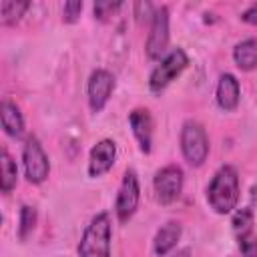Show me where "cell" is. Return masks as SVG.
<instances>
[{"instance_id": "ac0fdd59", "label": "cell", "mask_w": 257, "mask_h": 257, "mask_svg": "<svg viewBox=\"0 0 257 257\" xmlns=\"http://www.w3.org/2000/svg\"><path fill=\"white\" fill-rule=\"evenodd\" d=\"M36 219H38L36 209L30 207V205H22V209H20V219H18V237H20L22 241H26V239L32 235V231H34V227H36Z\"/></svg>"}, {"instance_id": "2e32d148", "label": "cell", "mask_w": 257, "mask_h": 257, "mask_svg": "<svg viewBox=\"0 0 257 257\" xmlns=\"http://www.w3.org/2000/svg\"><path fill=\"white\" fill-rule=\"evenodd\" d=\"M18 183V165L12 155L2 149L0 151V189L2 193H10Z\"/></svg>"}, {"instance_id": "3957f363", "label": "cell", "mask_w": 257, "mask_h": 257, "mask_svg": "<svg viewBox=\"0 0 257 257\" xmlns=\"http://www.w3.org/2000/svg\"><path fill=\"white\" fill-rule=\"evenodd\" d=\"M181 153L191 167H201L209 157V137L201 122L185 120L181 126Z\"/></svg>"}, {"instance_id": "8fae6325", "label": "cell", "mask_w": 257, "mask_h": 257, "mask_svg": "<svg viewBox=\"0 0 257 257\" xmlns=\"http://www.w3.org/2000/svg\"><path fill=\"white\" fill-rule=\"evenodd\" d=\"M128 124H131V131L139 143L141 153L149 155L153 149V118H151L149 108H141V106L133 108L128 112Z\"/></svg>"}, {"instance_id": "9c48e42d", "label": "cell", "mask_w": 257, "mask_h": 257, "mask_svg": "<svg viewBox=\"0 0 257 257\" xmlns=\"http://www.w3.org/2000/svg\"><path fill=\"white\" fill-rule=\"evenodd\" d=\"M114 90V76L106 68H96L90 72L88 82H86V96H88V106L92 112H100L110 94Z\"/></svg>"}, {"instance_id": "8992f818", "label": "cell", "mask_w": 257, "mask_h": 257, "mask_svg": "<svg viewBox=\"0 0 257 257\" xmlns=\"http://www.w3.org/2000/svg\"><path fill=\"white\" fill-rule=\"evenodd\" d=\"M141 201V185H139V177L133 169H126L116 193V201H114V215L120 223H126L139 207Z\"/></svg>"}, {"instance_id": "52a82bcc", "label": "cell", "mask_w": 257, "mask_h": 257, "mask_svg": "<svg viewBox=\"0 0 257 257\" xmlns=\"http://www.w3.org/2000/svg\"><path fill=\"white\" fill-rule=\"evenodd\" d=\"M167 46H169V8L163 4V6H157L151 18L145 52L151 60H161L167 54Z\"/></svg>"}, {"instance_id": "9a60e30c", "label": "cell", "mask_w": 257, "mask_h": 257, "mask_svg": "<svg viewBox=\"0 0 257 257\" xmlns=\"http://www.w3.org/2000/svg\"><path fill=\"white\" fill-rule=\"evenodd\" d=\"M233 60L241 70H253L257 68V38H245L235 44L233 48Z\"/></svg>"}, {"instance_id": "e0dca14e", "label": "cell", "mask_w": 257, "mask_h": 257, "mask_svg": "<svg viewBox=\"0 0 257 257\" xmlns=\"http://www.w3.org/2000/svg\"><path fill=\"white\" fill-rule=\"evenodd\" d=\"M28 2H14V0H2L0 2V24L10 26L20 20V16L28 10Z\"/></svg>"}, {"instance_id": "ffe728a7", "label": "cell", "mask_w": 257, "mask_h": 257, "mask_svg": "<svg viewBox=\"0 0 257 257\" xmlns=\"http://www.w3.org/2000/svg\"><path fill=\"white\" fill-rule=\"evenodd\" d=\"M237 245L243 257H257V235L253 231L237 235Z\"/></svg>"}, {"instance_id": "4fadbf2b", "label": "cell", "mask_w": 257, "mask_h": 257, "mask_svg": "<svg viewBox=\"0 0 257 257\" xmlns=\"http://www.w3.org/2000/svg\"><path fill=\"white\" fill-rule=\"evenodd\" d=\"M181 233H183V227L179 221H167L157 233H155V239H153V251L157 257H167L179 243L181 239Z\"/></svg>"}, {"instance_id": "44dd1931", "label": "cell", "mask_w": 257, "mask_h": 257, "mask_svg": "<svg viewBox=\"0 0 257 257\" xmlns=\"http://www.w3.org/2000/svg\"><path fill=\"white\" fill-rule=\"evenodd\" d=\"M122 6V2H110V0H98V2H94V18H98V20H106L108 16H112L118 8Z\"/></svg>"}, {"instance_id": "6da1fadb", "label": "cell", "mask_w": 257, "mask_h": 257, "mask_svg": "<svg viewBox=\"0 0 257 257\" xmlns=\"http://www.w3.org/2000/svg\"><path fill=\"white\" fill-rule=\"evenodd\" d=\"M239 173L233 165H223L215 171L207 185V203L217 215L231 213L239 203Z\"/></svg>"}, {"instance_id": "d6986e66", "label": "cell", "mask_w": 257, "mask_h": 257, "mask_svg": "<svg viewBox=\"0 0 257 257\" xmlns=\"http://www.w3.org/2000/svg\"><path fill=\"white\" fill-rule=\"evenodd\" d=\"M231 225H233V233H235V237L253 231V211L247 209V207H245V209H239V211L233 215Z\"/></svg>"}, {"instance_id": "30bf717a", "label": "cell", "mask_w": 257, "mask_h": 257, "mask_svg": "<svg viewBox=\"0 0 257 257\" xmlns=\"http://www.w3.org/2000/svg\"><path fill=\"white\" fill-rule=\"evenodd\" d=\"M116 159V143L112 139H100L88 155V177L96 179L108 173Z\"/></svg>"}, {"instance_id": "7402d4cb", "label": "cell", "mask_w": 257, "mask_h": 257, "mask_svg": "<svg viewBox=\"0 0 257 257\" xmlns=\"http://www.w3.org/2000/svg\"><path fill=\"white\" fill-rule=\"evenodd\" d=\"M82 2L80 0H68V2H64V6H62V20L64 22H76L78 20V16H80V12H82Z\"/></svg>"}, {"instance_id": "d4e9b609", "label": "cell", "mask_w": 257, "mask_h": 257, "mask_svg": "<svg viewBox=\"0 0 257 257\" xmlns=\"http://www.w3.org/2000/svg\"><path fill=\"white\" fill-rule=\"evenodd\" d=\"M171 257H191V249H189V247H183V249H179L177 253H173Z\"/></svg>"}, {"instance_id": "5b68a950", "label": "cell", "mask_w": 257, "mask_h": 257, "mask_svg": "<svg viewBox=\"0 0 257 257\" xmlns=\"http://www.w3.org/2000/svg\"><path fill=\"white\" fill-rule=\"evenodd\" d=\"M22 163H24V173H26L28 183L40 185L48 179L50 161H48V155L44 153V149L36 137L26 139V143L22 147Z\"/></svg>"}, {"instance_id": "277c9868", "label": "cell", "mask_w": 257, "mask_h": 257, "mask_svg": "<svg viewBox=\"0 0 257 257\" xmlns=\"http://www.w3.org/2000/svg\"><path fill=\"white\" fill-rule=\"evenodd\" d=\"M187 66H189V56H187V52L183 48L169 50L159 60V64L151 70V74H149V88H151V92H155V94L163 92Z\"/></svg>"}, {"instance_id": "7a4b0ae2", "label": "cell", "mask_w": 257, "mask_h": 257, "mask_svg": "<svg viewBox=\"0 0 257 257\" xmlns=\"http://www.w3.org/2000/svg\"><path fill=\"white\" fill-rule=\"evenodd\" d=\"M112 223L106 211L96 213L82 231L78 243V257H110Z\"/></svg>"}, {"instance_id": "5bb4252c", "label": "cell", "mask_w": 257, "mask_h": 257, "mask_svg": "<svg viewBox=\"0 0 257 257\" xmlns=\"http://www.w3.org/2000/svg\"><path fill=\"white\" fill-rule=\"evenodd\" d=\"M0 122L2 128L8 137L12 139H22L24 135V116L20 112V108L16 106V102L4 98L0 104Z\"/></svg>"}, {"instance_id": "ba28073f", "label": "cell", "mask_w": 257, "mask_h": 257, "mask_svg": "<svg viewBox=\"0 0 257 257\" xmlns=\"http://www.w3.org/2000/svg\"><path fill=\"white\" fill-rule=\"evenodd\" d=\"M183 181H185V175L179 165H167L159 169L153 177V189H155L157 201L161 205L175 203L183 191Z\"/></svg>"}, {"instance_id": "7c38bea8", "label": "cell", "mask_w": 257, "mask_h": 257, "mask_svg": "<svg viewBox=\"0 0 257 257\" xmlns=\"http://www.w3.org/2000/svg\"><path fill=\"white\" fill-rule=\"evenodd\" d=\"M215 98H217V104L227 112L237 108L239 98H241V86H239V80L235 74L225 72L219 76L217 88H215Z\"/></svg>"}, {"instance_id": "cb8c5ba5", "label": "cell", "mask_w": 257, "mask_h": 257, "mask_svg": "<svg viewBox=\"0 0 257 257\" xmlns=\"http://www.w3.org/2000/svg\"><path fill=\"white\" fill-rule=\"evenodd\" d=\"M241 20L247 22V24H257V2L241 12Z\"/></svg>"}, {"instance_id": "603a6c76", "label": "cell", "mask_w": 257, "mask_h": 257, "mask_svg": "<svg viewBox=\"0 0 257 257\" xmlns=\"http://www.w3.org/2000/svg\"><path fill=\"white\" fill-rule=\"evenodd\" d=\"M155 10H157V8H155L151 2H137V4H135V16H137L139 22H141L143 18H153Z\"/></svg>"}]
</instances>
